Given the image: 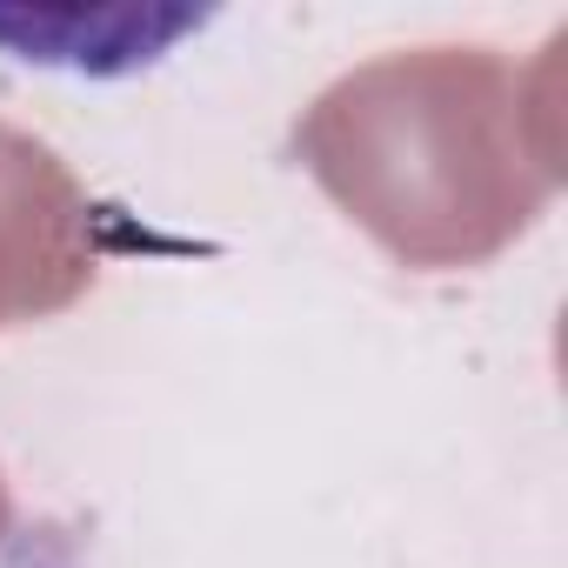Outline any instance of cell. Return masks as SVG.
<instances>
[{"label":"cell","mask_w":568,"mask_h":568,"mask_svg":"<svg viewBox=\"0 0 568 568\" xmlns=\"http://www.w3.org/2000/svg\"><path fill=\"white\" fill-rule=\"evenodd\" d=\"M555 48H408L348 68L295 121L322 194L402 267L455 274L515 247L561 187Z\"/></svg>","instance_id":"6da1fadb"},{"label":"cell","mask_w":568,"mask_h":568,"mask_svg":"<svg viewBox=\"0 0 568 568\" xmlns=\"http://www.w3.org/2000/svg\"><path fill=\"white\" fill-rule=\"evenodd\" d=\"M0 535H8V481H0Z\"/></svg>","instance_id":"3957f363"},{"label":"cell","mask_w":568,"mask_h":568,"mask_svg":"<svg viewBox=\"0 0 568 568\" xmlns=\"http://www.w3.org/2000/svg\"><path fill=\"white\" fill-rule=\"evenodd\" d=\"M101 274L81 181L21 128H0V328L81 302Z\"/></svg>","instance_id":"7a4b0ae2"}]
</instances>
